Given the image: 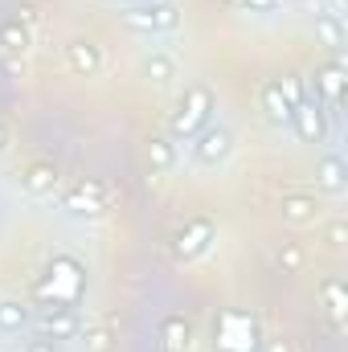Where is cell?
Masks as SVG:
<instances>
[{"label": "cell", "mask_w": 348, "mask_h": 352, "mask_svg": "<svg viewBox=\"0 0 348 352\" xmlns=\"http://www.w3.org/2000/svg\"><path fill=\"white\" fill-rule=\"evenodd\" d=\"M209 111H213V94L205 87H193L184 98H180V107H176L173 115V135H197L205 123H209Z\"/></svg>", "instance_id": "cell-1"}, {"label": "cell", "mask_w": 348, "mask_h": 352, "mask_svg": "<svg viewBox=\"0 0 348 352\" xmlns=\"http://www.w3.org/2000/svg\"><path fill=\"white\" fill-rule=\"evenodd\" d=\"M283 217L287 221H312L316 217V201L312 197H287L283 201Z\"/></svg>", "instance_id": "cell-14"}, {"label": "cell", "mask_w": 348, "mask_h": 352, "mask_svg": "<svg viewBox=\"0 0 348 352\" xmlns=\"http://www.w3.org/2000/svg\"><path fill=\"white\" fill-rule=\"evenodd\" d=\"M340 90H345V78H340V66H324V70L316 74V90H312V98L320 102V94H324L328 102H340Z\"/></svg>", "instance_id": "cell-8"}, {"label": "cell", "mask_w": 348, "mask_h": 352, "mask_svg": "<svg viewBox=\"0 0 348 352\" xmlns=\"http://www.w3.org/2000/svg\"><path fill=\"white\" fill-rule=\"evenodd\" d=\"M324 295H328V303H332V316H345V295H340V287H336V283H324Z\"/></svg>", "instance_id": "cell-19"}, {"label": "cell", "mask_w": 348, "mask_h": 352, "mask_svg": "<svg viewBox=\"0 0 348 352\" xmlns=\"http://www.w3.org/2000/svg\"><path fill=\"white\" fill-rule=\"evenodd\" d=\"M148 164H152L156 173H168V168L176 164L173 144H168V140H152V148H148Z\"/></svg>", "instance_id": "cell-15"}, {"label": "cell", "mask_w": 348, "mask_h": 352, "mask_svg": "<svg viewBox=\"0 0 348 352\" xmlns=\"http://www.w3.org/2000/svg\"><path fill=\"white\" fill-rule=\"evenodd\" d=\"M144 78H152V82H173L176 62L168 54H148V58H144Z\"/></svg>", "instance_id": "cell-9"}, {"label": "cell", "mask_w": 348, "mask_h": 352, "mask_svg": "<svg viewBox=\"0 0 348 352\" xmlns=\"http://www.w3.org/2000/svg\"><path fill=\"white\" fill-rule=\"evenodd\" d=\"M98 62H102V58H98V50H94L90 41H74V45H70V66H74L78 74H94Z\"/></svg>", "instance_id": "cell-10"}, {"label": "cell", "mask_w": 348, "mask_h": 352, "mask_svg": "<svg viewBox=\"0 0 348 352\" xmlns=\"http://www.w3.org/2000/svg\"><path fill=\"white\" fill-rule=\"evenodd\" d=\"M291 127L299 131V140H303V144H320V140H324V131H328L320 102H316V98H303L299 107H291Z\"/></svg>", "instance_id": "cell-4"}, {"label": "cell", "mask_w": 348, "mask_h": 352, "mask_svg": "<svg viewBox=\"0 0 348 352\" xmlns=\"http://www.w3.org/2000/svg\"><path fill=\"white\" fill-rule=\"evenodd\" d=\"M164 336H168V349L180 352L188 344V328H184V320H164Z\"/></svg>", "instance_id": "cell-16"}, {"label": "cell", "mask_w": 348, "mask_h": 352, "mask_svg": "<svg viewBox=\"0 0 348 352\" xmlns=\"http://www.w3.org/2000/svg\"><path fill=\"white\" fill-rule=\"evenodd\" d=\"M144 4H152V8H176V0H144Z\"/></svg>", "instance_id": "cell-23"}, {"label": "cell", "mask_w": 348, "mask_h": 352, "mask_svg": "<svg viewBox=\"0 0 348 352\" xmlns=\"http://www.w3.org/2000/svg\"><path fill=\"white\" fill-rule=\"evenodd\" d=\"M262 111H266L270 123H291V102H287V94L279 90V82H270V87L262 90Z\"/></svg>", "instance_id": "cell-7"}, {"label": "cell", "mask_w": 348, "mask_h": 352, "mask_svg": "<svg viewBox=\"0 0 348 352\" xmlns=\"http://www.w3.org/2000/svg\"><path fill=\"white\" fill-rule=\"evenodd\" d=\"M29 324V311H25V303H17V299H4L0 303V332H21Z\"/></svg>", "instance_id": "cell-11"}, {"label": "cell", "mask_w": 348, "mask_h": 352, "mask_svg": "<svg viewBox=\"0 0 348 352\" xmlns=\"http://www.w3.org/2000/svg\"><path fill=\"white\" fill-rule=\"evenodd\" d=\"M283 263H287V270H295V266H299V250H287V254H283Z\"/></svg>", "instance_id": "cell-21"}, {"label": "cell", "mask_w": 348, "mask_h": 352, "mask_svg": "<svg viewBox=\"0 0 348 352\" xmlns=\"http://www.w3.org/2000/svg\"><path fill=\"white\" fill-rule=\"evenodd\" d=\"M41 332H45V340H66L78 332V320L70 316V307H54L41 316Z\"/></svg>", "instance_id": "cell-6"}, {"label": "cell", "mask_w": 348, "mask_h": 352, "mask_svg": "<svg viewBox=\"0 0 348 352\" xmlns=\"http://www.w3.org/2000/svg\"><path fill=\"white\" fill-rule=\"evenodd\" d=\"M209 242H213V226H209V221H188V226L176 234V254H180V258H197V254H205Z\"/></svg>", "instance_id": "cell-5"}, {"label": "cell", "mask_w": 348, "mask_h": 352, "mask_svg": "<svg viewBox=\"0 0 348 352\" xmlns=\"http://www.w3.org/2000/svg\"><path fill=\"white\" fill-rule=\"evenodd\" d=\"M25 184H29L33 192H50V188H54V173H50V168H33V173L25 176Z\"/></svg>", "instance_id": "cell-17"}, {"label": "cell", "mask_w": 348, "mask_h": 352, "mask_svg": "<svg viewBox=\"0 0 348 352\" xmlns=\"http://www.w3.org/2000/svg\"><path fill=\"white\" fill-rule=\"evenodd\" d=\"M234 4H238L242 12H270L279 0H234Z\"/></svg>", "instance_id": "cell-20"}, {"label": "cell", "mask_w": 348, "mask_h": 352, "mask_svg": "<svg viewBox=\"0 0 348 352\" xmlns=\"http://www.w3.org/2000/svg\"><path fill=\"white\" fill-rule=\"evenodd\" d=\"M123 25L135 29V33H168V29L180 25V4H176V8H152V4L127 8V12H123Z\"/></svg>", "instance_id": "cell-3"}, {"label": "cell", "mask_w": 348, "mask_h": 352, "mask_svg": "<svg viewBox=\"0 0 348 352\" xmlns=\"http://www.w3.org/2000/svg\"><path fill=\"white\" fill-rule=\"evenodd\" d=\"M193 140H197V144H193V160H197V164H205V168H213V164L230 160V152H234V131H230V127H221V123H205Z\"/></svg>", "instance_id": "cell-2"}, {"label": "cell", "mask_w": 348, "mask_h": 352, "mask_svg": "<svg viewBox=\"0 0 348 352\" xmlns=\"http://www.w3.org/2000/svg\"><path fill=\"white\" fill-rule=\"evenodd\" d=\"M316 176H320V184H324V188L340 192V188H345V160H340V156H324Z\"/></svg>", "instance_id": "cell-12"}, {"label": "cell", "mask_w": 348, "mask_h": 352, "mask_svg": "<svg viewBox=\"0 0 348 352\" xmlns=\"http://www.w3.org/2000/svg\"><path fill=\"white\" fill-rule=\"evenodd\" d=\"M0 45H4V50H21V45H25V29H21V25H4V29H0Z\"/></svg>", "instance_id": "cell-18"}, {"label": "cell", "mask_w": 348, "mask_h": 352, "mask_svg": "<svg viewBox=\"0 0 348 352\" xmlns=\"http://www.w3.org/2000/svg\"><path fill=\"white\" fill-rule=\"evenodd\" d=\"M316 33H320L328 45H345V25H340V16H336V12L316 16Z\"/></svg>", "instance_id": "cell-13"}, {"label": "cell", "mask_w": 348, "mask_h": 352, "mask_svg": "<svg viewBox=\"0 0 348 352\" xmlns=\"http://www.w3.org/2000/svg\"><path fill=\"white\" fill-rule=\"evenodd\" d=\"M29 352H54V344L50 340H37V344H29Z\"/></svg>", "instance_id": "cell-22"}]
</instances>
